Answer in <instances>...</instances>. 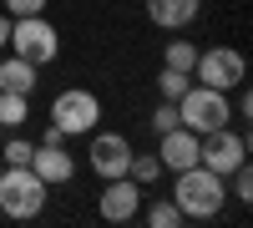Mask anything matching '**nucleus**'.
<instances>
[{
  "instance_id": "nucleus-22",
  "label": "nucleus",
  "mask_w": 253,
  "mask_h": 228,
  "mask_svg": "<svg viewBox=\"0 0 253 228\" xmlns=\"http://www.w3.org/2000/svg\"><path fill=\"white\" fill-rule=\"evenodd\" d=\"M238 91V101H233V117H253V96H248V87H233Z\"/></svg>"
},
{
  "instance_id": "nucleus-17",
  "label": "nucleus",
  "mask_w": 253,
  "mask_h": 228,
  "mask_svg": "<svg viewBox=\"0 0 253 228\" xmlns=\"http://www.w3.org/2000/svg\"><path fill=\"white\" fill-rule=\"evenodd\" d=\"M126 178H132V182H142V188H147V182H157V178H162L157 152H132V162H126Z\"/></svg>"
},
{
  "instance_id": "nucleus-23",
  "label": "nucleus",
  "mask_w": 253,
  "mask_h": 228,
  "mask_svg": "<svg viewBox=\"0 0 253 228\" xmlns=\"http://www.w3.org/2000/svg\"><path fill=\"white\" fill-rule=\"evenodd\" d=\"M5 41H10V15L0 10V51H5Z\"/></svg>"
},
{
  "instance_id": "nucleus-13",
  "label": "nucleus",
  "mask_w": 253,
  "mask_h": 228,
  "mask_svg": "<svg viewBox=\"0 0 253 228\" xmlns=\"http://www.w3.org/2000/svg\"><path fill=\"white\" fill-rule=\"evenodd\" d=\"M41 87V66H36V61H26V56H5V61H0V91H20V96H31Z\"/></svg>"
},
{
  "instance_id": "nucleus-16",
  "label": "nucleus",
  "mask_w": 253,
  "mask_h": 228,
  "mask_svg": "<svg viewBox=\"0 0 253 228\" xmlns=\"http://www.w3.org/2000/svg\"><path fill=\"white\" fill-rule=\"evenodd\" d=\"M187 87H193V71H172V66L157 71V96H162V101H182Z\"/></svg>"
},
{
  "instance_id": "nucleus-8",
  "label": "nucleus",
  "mask_w": 253,
  "mask_h": 228,
  "mask_svg": "<svg viewBox=\"0 0 253 228\" xmlns=\"http://www.w3.org/2000/svg\"><path fill=\"white\" fill-rule=\"evenodd\" d=\"M86 162L91 173L107 182V178H126V162H132V142H126L122 132H91V147H86Z\"/></svg>"
},
{
  "instance_id": "nucleus-21",
  "label": "nucleus",
  "mask_w": 253,
  "mask_h": 228,
  "mask_svg": "<svg viewBox=\"0 0 253 228\" xmlns=\"http://www.w3.org/2000/svg\"><path fill=\"white\" fill-rule=\"evenodd\" d=\"M51 0H5V15H46Z\"/></svg>"
},
{
  "instance_id": "nucleus-19",
  "label": "nucleus",
  "mask_w": 253,
  "mask_h": 228,
  "mask_svg": "<svg viewBox=\"0 0 253 228\" xmlns=\"http://www.w3.org/2000/svg\"><path fill=\"white\" fill-rule=\"evenodd\" d=\"M142 218L152 223V228H177V223H182V213H177V203H172V198L147 203V208H142Z\"/></svg>"
},
{
  "instance_id": "nucleus-12",
  "label": "nucleus",
  "mask_w": 253,
  "mask_h": 228,
  "mask_svg": "<svg viewBox=\"0 0 253 228\" xmlns=\"http://www.w3.org/2000/svg\"><path fill=\"white\" fill-rule=\"evenodd\" d=\"M198 10H203V0H147V20L162 31H187L198 20Z\"/></svg>"
},
{
  "instance_id": "nucleus-7",
  "label": "nucleus",
  "mask_w": 253,
  "mask_h": 228,
  "mask_svg": "<svg viewBox=\"0 0 253 228\" xmlns=\"http://www.w3.org/2000/svg\"><path fill=\"white\" fill-rule=\"evenodd\" d=\"M198 162L228 178L238 162H248V137L233 132V122H228V127H218V132H203V137H198Z\"/></svg>"
},
{
  "instance_id": "nucleus-14",
  "label": "nucleus",
  "mask_w": 253,
  "mask_h": 228,
  "mask_svg": "<svg viewBox=\"0 0 253 228\" xmlns=\"http://www.w3.org/2000/svg\"><path fill=\"white\" fill-rule=\"evenodd\" d=\"M26 117H31V96L0 91V127H5V132H20V127H26Z\"/></svg>"
},
{
  "instance_id": "nucleus-10",
  "label": "nucleus",
  "mask_w": 253,
  "mask_h": 228,
  "mask_svg": "<svg viewBox=\"0 0 253 228\" xmlns=\"http://www.w3.org/2000/svg\"><path fill=\"white\" fill-rule=\"evenodd\" d=\"M31 173L46 182V188H66L76 178V157L66 152V142H36L31 152Z\"/></svg>"
},
{
  "instance_id": "nucleus-18",
  "label": "nucleus",
  "mask_w": 253,
  "mask_h": 228,
  "mask_svg": "<svg viewBox=\"0 0 253 228\" xmlns=\"http://www.w3.org/2000/svg\"><path fill=\"white\" fill-rule=\"evenodd\" d=\"M31 152H36V142L20 137V132H10V142L0 147V162H5V168H31Z\"/></svg>"
},
{
  "instance_id": "nucleus-5",
  "label": "nucleus",
  "mask_w": 253,
  "mask_h": 228,
  "mask_svg": "<svg viewBox=\"0 0 253 228\" xmlns=\"http://www.w3.org/2000/svg\"><path fill=\"white\" fill-rule=\"evenodd\" d=\"M5 46L15 56L36 61V66H51V61L61 56V31L51 26L46 15H10V41Z\"/></svg>"
},
{
  "instance_id": "nucleus-20",
  "label": "nucleus",
  "mask_w": 253,
  "mask_h": 228,
  "mask_svg": "<svg viewBox=\"0 0 253 228\" xmlns=\"http://www.w3.org/2000/svg\"><path fill=\"white\" fill-rule=\"evenodd\" d=\"M152 127H157V132H172V127H182V112H177V101H162V107L152 112Z\"/></svg>"
},
{
  "instance_id": "nucleus-6",
  "label": "nucleus",
  "mask_w": 253,
  "mask_h": 228,
  "mask_svg": "<svg viewBox=\"0 0 253 228\" xmlns=\"http://www.w3.org/2000/svg\"><path fill=\"white\" fill-rule=\"evenodd\" d=\"M193 81L218 87V91H233V87L248 81V61H243V51H233V46H208V51H198V61H193Z\"/></svg>"
},
{
  "instance_id": "nucleus-15",
  "label": "nucleus",
  "mask_w": 253,
  "mask_h": 228,
  "mask_svg": "<svg viewBox=\"0 0 253 228\" xmlns=\"http://www.w3.org/2000/svg\"><path fill=\"white\" fill-rule=\"evenodd\" d=\"M193 61H198V46H193L187 36H172V41H167L162 66H172V71H193Z\"/></svg>"
},
{
  "instance_id": "nucleus-3",
  "label": "nucleus",
  "mask_w": 253,
  "mask_h": 228,
  "mask_svg": "<svg viewBox=\"0 0 253 228\" xmlns=\"http://www.w3.org/2000/svg\"><path fill=\"white\" fill-rule=\"evenodd\" d=\"M177 112H182V127L187 132H218L233 122V91H218V87H203V81H193V87L182 91L177 101Z\"/></svg>"
},
{
  "instance_id": "nucleus-1",
  "label": "nucleus",
  "mask_w": 253,
  "mask_h": 228,
  "mask_svg": "<svg viewBox=\"0 0 253 228\" xmlns=\"http://www.w3.org/2000/svg\"><path fill=\"white\" fill-rule=\"evenodd\" d=\"M172 178H177V182H172V203H177L182 218L208 223V218L223 213V203H228V178H223V173L193 162V168H182V173H172Z\"/></svg>"
},
{
  "instance_id": "nucleus-24",
  "label": "nucleus",
  "mask_w": 253,
  "mask_h": 228,
  "mask_svg": "<svg viewBox=\"0 0 253 228\" xmlns=\"http://www.w3.org/2000/svg\"><path fill=\"white\" fill-rule=\"evenodd\" d=\"M0 168H5V162H0Z\"/></svg>"
},
{
  "instance_id": "nucleus-2",
  "label": "nucleus",
  "mask_w": 253,
  "mask_h": 228,
  "mask_svg": "<svg viewBox=\"0 0 253 228\" xmlns=\"http://www.w3.org/2000/svg\"><path fill=\"white\" fill-rule=\"evenodd\" d=\"M46 198H51V188L31 168H0V213L5 218H15V223L41 218L46 213Z\"/></svg>"
},
{
  "instance_id": "nucleus-4",
  "label": "nucleus",
  "mask_w": 253,
  "mask_h": 228,
  "mask_svg": "<svg viewBox=\"0 0 253 228\" xmlns=\"http://www.w3.org/2000/svg\"><path fill=\"white\" fill-rule=\"evenodd\" d=\"M51 127H61V137H91L101 127V96L86 87H66L51 96Z\"/></svg>"
},
{
  "instance_id": "nucleus-9",
  "label": "nucleus",
  "mask_w": 253,
  "mask_h": 228,
  "mask_svg": "<svg viewBox=\"0 0 253 228\" xmlns=\"http://www.w3.org/2000/svg\"><path fill=\"white\" fill-rule=\"evenodd\" d=\"M96 208H101L107 223H132V218L142 213V182H132V178H107V182H101Z\"/></svg>"
},
{
  "instance_id": "nucleus-11",
  "label": "nucleus",
  "mask_w": 253,
  "mask_h": 228,
  "mask_svg": "<svg viewBox=\"0 0 253 228\" xmlns=\"http://www.w3.org/2000/svg\"><path fill=\"white\" fill-rule=\"evenodd\" d=\"M157 162L162 173H182L198 162V132L187 127H172V132H157Z\"/></svg>"
}]
</instances>
